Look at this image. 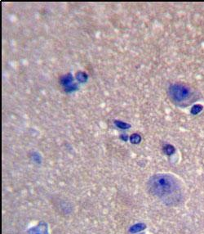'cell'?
<instances>
[{"label":"cell","mask_w":204,"mask_h":234,"mask_svg":"<svg viewBox=\"0 0 204 234\" xmlns=\"http://www.w3.org/2000/svg\"><path fill=\"white\" fill-rule=\"evenodd\" d=\"M120 138L122 140L125 141V142L128 140V137H127V135H123H123L120 136Z\"/></svg>","instance_id":"11"},{"label":"cell","mask_w":204,"mask_h":234,"mask_svg":"<svg viewBox=\"0 0 204 234\" xmlns=\"http://www.w3.org/2000/svg\"><path fill=\"white\" fill-rule=\"evenodd\" d=\"M150 193L166 202L173 203L179 201L180 197L177 180L169 174H157L148 182Z\"/></svg>","instance_id":"1"},{"label":"cell","mask_w":204,"mask_h":234,"mask_svg":"<svg viewBox=\"0 0 204 234\" xmlns=\"http://www.w3.org/2000/svg\"><path fill=\"white\" fill-rule=\"evenodd\" d=\"M30 234H47V231H46L45 228L41 227V229L38 228V229H33L30 232Z\"/></svg>","instance_id":"10"},{"label":"cell","mask_w":204,"mask_h":234,"mask_svg":"<svg viewBox=\"0 0 204 234\" xmlns=\"http://www.w3.org/2000/svg\"><path fill=\"white\" fill-rule=\"evenodd\" d=\"M130 141H131V143H133V144H138L141 141V136L138 134H133L130 138Z\"/></svg>","instance_id":"7"},{"label":"cell","mask_w":204,"mask_h":234,"mask_svg":"<svg viewBox=\"0 0 204 234\" xmlns=\"http://www.w3.org/2000/svg\"><path fill=\"white\" fill-rule=\"evenodd\" d=\"M175 151H176L175 147H174L173 146L170 145V144H167V145L164 147V152H165L167 155H168V156L172 155L173 153L175 152Z\"/></svg>","instance_id":"8"},{"label":"cell","mask_w":204,"mask_h":234,"mask_svg":"<svg viewBox=\"0 0 204 234\" xmlns=\"http://www.w3.org/2000/svg\"><path fill=\"white\" fill-rule=\"evenodd\" d=\"M73 79V75L71 74H68V75H65L61 76L60 78V83L62 86H64L65 88V87H67V86L70 85L72 83Z\"/></svg>","instance_id":"3"},{"label":"cell","mask_w":204,"mask_h":234,"mask_svg":"<svg viewBox=\"0 0 204 234\" xmlns=\"http://www.w3.org/2000/svg\"><path fill=\"white\" fill-rule=\"evenodd\" d=\"M114 124L115 125L119 128V129H122V130H127L129 128H131V125L128 124V123H125V122H123L121 120H115L114 121Z\"/></svg>","instance_id":"6"},{"label":"cell","mask_w":204,"mask_h":234,"mask_svg":"<svg viewBox=\"0 0 204 234\" xmlns=\"http://www.w3.org/2000/svg\"><path fill=\"white\" fill-rule=\"evenodd\" d=\"M77 89H78V84L77 83H71L70 85H69V86L65 88V92H67V93L73 92V91H75Z\"/></svg>","instance_id":"9"},{"label":"cell","mask_w":204,"mask_h":234,"mask_svg":"<svg viewBox=\"0 0 204 234\" xmlns=\"http://www.w3.org/2000/svg\"><path fill=\"white\" fill-rule=\"evenodd\" d=\"M76 79L79 80L80 83H85V82H87V80L88 79V75L85 72L79 71V72H77V74H76Z\"/></svg>","instance_id":"4"},{"label":"cell","mask_w":204,"mask_h":234,"mask_svg":"<svg viewBox=\"0 0 204 234\" xmlns=\"http://www.w3.org/2000/svg\"><path fill=\"white\" fill-rule=\"evenodd\" d=\"M168 94L175 103H187L194 96L192 89L183 83H172L169 86Z\"/></svg>","instance_id":"2"},{"label":"cell","mask_w":204,"mask_h":234,"mask_svg":"<svg viewBox=\"0 0 204 234\" xmlns=\"http://www.w3.org/2000/svg\"><path fill=\"white\" fill-rule=\"evenodd\" d=\"M203 106L202 105L195 104L192 106L191 111H190V113L192 115H195L199 114V113L203 111Z\"/></svg>","instance_id":"5"}]
</instances>
